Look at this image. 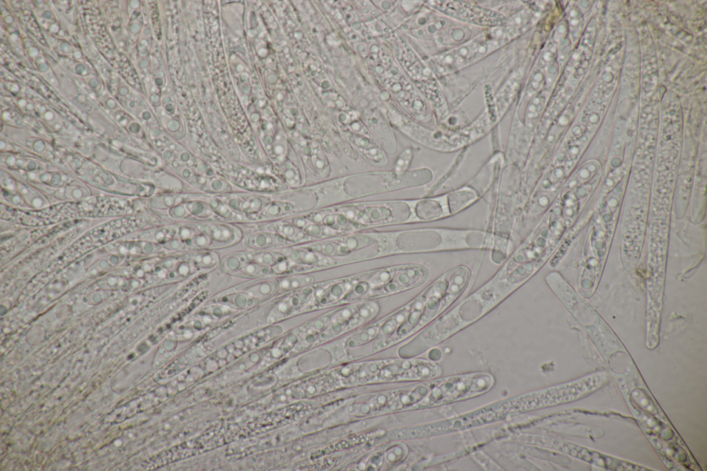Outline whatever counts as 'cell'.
Masks as SVG:
<instances>
[{"instance_id":"17","label":"cell","mask_w":707,"mask_h":471,"mask_svg":"<svg viewBox=\"0 0 707 471\" xmlns=\"http://www.w3.org/2000/svg\"><path fill=\"white\" fill-rule=\"evenodd\" d=\"M412 157V152L409 148H407L397 160L395 169L397 173H402L409 166Z\"/></svg>"},{"instance_id":"11","label":"cell","mask_w":707,"mask_h":471,"mask_svg":"<svg viewBox=\"0 0 707 471\" xmlns=\"http://www.w3.org/2000/svg\"><path fill=\"white\" fill-rule=\"evenodd\" d=\"M290 242L291 241L276 233L260 229L250 233L245 239L246 246L253 251L279 248L288 245Z\"/></svg>"},{"instance_id":"6","label":"cell","mask_w":707,"mask_h":471,"mask_svg":"<svg viewBox=\"0 0 707 471\" xmlns=\"http://www.w3.org/2000/svg\"><path fill=\"white\" fill-rule=\"evenodd\" d=\"M271 194L244 191H231L216 196L233 211L246 217L258 213L272 200Z\"/></svg>"},{"instance_id":"3","label":"cell","mask_w":707,"mask_h":471,"mask_svg":"<svg viewBox=\"0 0 707 471\" xmlns=\"http://www.w3.org/2000/svg\"><path fill=\"white\" fill-rule=\"evenodd\" d=\"M605 373L588 375L581 378L539 390L542 407L572 402L597 390L608 381Z\"/></svg>"},{"instance_id":"12","label":"cell","mask_w":707,"mask_h":471,"mask_svg":"<svg viewBox=\"0 0 707 471\" xmlns=\"http://www.w3.org/2000/svg\"><path fill=\"white\" fill-rule=\"evenodd\" d=\"M190 193L165 191L155 195L151 200V204L155 208L167 211L174 206L186 202Z\"/></svg>"},{"instance_id":"14","label":"cell","mask_w":707,"mask_h":471,"mask_svg":"<svg viewBox=\"0 0 707 471\" xmlns=\"http://www.w3.org/2000/svg\"><path fill=\"white\" fill-rule=\"evenodd\" d=\"M258 288L253 285L246 287V293L253 298H262L269 295L276 289L278 285L271 281H262L255 284Z\"/></svg>"},{"instance_id":"8","label":"cell","mask_w":707,"mask_h":471,"mask_svg":"<svg viewBox=\"0 0 707 471\" xmlns=\"http://www.w3.org/2000/svg\"><path fill=\"white\" fill-rule=\"evenodd\" d=\"M196 222L200 231L211 239V249L231 246L242 239L241 229L231 223L222 220L197 221Z\"/></svg>"},{"instance_id":"9","label":"cell","mask_w":707,"mask_h":471,"mask_svg":"<svg viewBox=\"0 0 707 471\" xmlns=\"http://www.w3.org/2000/svg\"><path fill=\"white\" fill-rule=\"evenodd\" d=\"M563 447V451L569 454L606 468L615 470H649L643 467L603 455L597 451L590 450L580 445L566 443Z\"/></svg>"},{"instance_id":"10","label":"cell","mask_w":707,"mask_h":471,"mask_svg":"<svg viewBox=\"0 0 707 471\" xmlns=\"http://www.w3.org/2000/svg\"><path fill=\"white\" fill-rule=\"evenodd\" d=\"M447 198L451 216L458 214L482 198L480 193L466 183L455 189L447 191Z\"/></svg>"},{"instance_id":"2","label":"cell","mask_w":707,"mask_h":471,"mask_svg":"<svg viewBox=\"0 0 707 471\" xmlns=\"http://www.w3.org/2000/svg\"><path fill=\"white\" fill-rule=\"evenodd\" d=\"M491 31L434 57L432 64L435 72L444 75L458 70L474 64L508 41L501 27H495Z\"/></svg>"},{"instance_id":"16","label":"cell","mask_w":707,"mask_h":471,"mask_svg":"<svg viewBox=\"0 0 707 471\" xmlns=\"http://www.w3.org/2000/svg\"><path fill=\"white\" fill-rule=\"evenodd\" d=\"M168 215L174 220L188 219L191 217L184 202L174 206L167 210Z\"/></svg>"},{"instance_id":"4","label":"cell","mask_w":707,"mask_h":471,"mask_svg":"<svg viewBox=\"0 0 707 471\" xmlns=\"http://www.w3.org/2000/svg\"><path fill=\"white\" fill-rule=\"evenodd\" d=\"M226 179L241 191L253 193L271 194L283 188L282 180L264 169L235 166Z\"/></svg>"},{"instance_id":"15","label":"cell","mask_w":707,"mask_h":471,"mask_svg":"<svg viewBox=\"0 0 707 471\" xmlns=\"http://www.w3.org/2000/svg\"><path fill=\"white\" fill-rule=\"evenodd\" d=\"M238 273L246 276H259L270 275L273 272L270 267L262 265L254 262H246L242 265Z\"/></svg>"},{"instance_id":"7","label":"cell","mask_w":707,"mask_h":471,"mask_svg":"<svg viewBox=\"0 0 707 471\" xmlns=\"http://www.w3.org/2000/svg\"><path fill=\"white\" fill-rule=\"evenodd\" d=\"M411 221L432 222L451 216L447 198V192L428 195L412 202Z\"/></svg>"},{"instance_id":"1","label":"cell","mask_w":707,"mask_h":471,"mask_svg":"<svg viewBox=\"0 0 707 471\" xmlns=\"http://www.w3.org/2000/svg\"><path fill=\"white\" fill-rule=\"evenodd\" d=\"M500 303L492 291L483 285L440 315L423 333V337L428 345H436L481 318Z\"/></svg>"},{"instance_id":"13","label":"cell","mask_w":707,"mask_h":471,"mask_svg":"<svg viewBox=\"0 0 707 471\" xmlns=\"http://www.w3.org/2000/svg\"><path fill=\"white\" fill-rule=\"evenodd\" d=\"M189 259L195 268H211L219 262L218 256L211 249L193 251L192 254H189Z\"/></svg>"},{"instance_id":"5","label":"cell","mask_w":707,"mask_h":471,"mask_svg":"<svg viewBox=\"0 0 707 471\" xmlns=\"http://www.w3.org/2000/svg\"><path fill=\"white\" fill-rule=\"evenodd\" d=\"M437 3L443 12L453 17L465 20L478 25L500 26L505 22L501 14L474 5L457 1H440Z\"/></svg>"}]
</instances>
